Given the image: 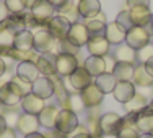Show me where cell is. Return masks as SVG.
<instances>
[{"label":"cell","mask_w":153,"mask_h":138,"mask_svg":"<svg viewBox=\"0 0 153 138\" xmlns=\"http://www.w3.org/2000/svg\"><path fill=\"white\" fill-rule=\"evenodd\" d=\"M34 50L38 54H59V42L47 30L34 32Z\"/></svg>","instance_id":"obj_1"},{"label":"cell","mask_w":153,"mask_h":138,"mask_svg":"<svg viewBox=\"0 0 153 138\" xmlns=\"http://www.w3.org/2000/svg\"><path fill=\"white\" fill-rule=\"evenodd\" d=\"M30 13L42 28L47 30V23L51 21L52 16H56L54 15V13H56V8H54V5H52L51 0H36V2L31 5Z\"/></svg>","instance_id":"obj_2"},{"label":"cell","mask_w":153,"mask_h":138,"mask_svg":"<svg viewBox=\"0 0 153 138\" xmlns=\"http://www.w3.org/2000/svg\"><path fill=\"white\" fill-rule=\"evenodd\" d=\"M76 127H78V115H76L75 112L68 111V109H60L54 128H56L60 135L67 137V135H70V133L75 132Z\"/></svg>","instance_id":"obj_3"},{"label":"cell","mask_w":153,"mask_h":138,"mask_svg":"<svg viewBox=\"0 0 153 138\" xmlns=\"http://www.w3.org/2000/svg\"><path fill=\"white\" fill-rule=\"evenodd\" d=\"M78 59H80V55H72V54H67V52L57 54V57H56V72H57V75L62 77V78H68L76 68L80 67Z\"/></svg>","instance_id":"obj_4"},{"label":"cell","mask_w":153,"mask_h":138,"mask_svg":"<svg viewBox=\"0 0 153 138\" xmlns=\"http://www.w3.org/2000/svg\"><path fill=\"white\" fill-rule=\"evenodd\" d=\"M25 97V93L20 89V86L15 81H5V85L0 88V103L2 106H16Z\"/></svg>","instance_id":"obj_5"},{"label":"cell","mask_w":153,"mask_h":138,"mask_svg":"<svg viewBox=\"0 0 153 138\" xmlns=\"http://www.w3.org/2000/svg\"><path fill=\"white\" fill-rule=\"evenodd\" d=\"M150 32H148L145 28L142 26H134L132 30L127 31V36H126V44H129L132 49L135 50H140L142 47H145L147 44H150Z\"/></svg>","instance_id":"obj_6"},{"label":"cell","mask_w":153,"mask_h":138,"mask_svg":"<svg viewBox=\"0 0 153 138\" xmlns=\"http://www.w3.org/2000/svg\"><path fill=\"white\" fill-rule=\"evenodd\" d=\"M122 125V117L116 112H108L100 117V132L101 135H117Z\"/></svg>","instance_id":"obj_7"},{"label":"cell","mask_w":153,"mask_h":138,"mask_svg":"<svg viewBox=\"0 0 153 138\" xmlns=\"http://www.w3.org/2000/svg\"><path fill=\"white\" fill-rule=\"evenodd\" d=\"M80 96H82V101L85 104V107L93 109V107H100L104 101V93L94 85V81L91 85H88L85 89L80 91Z\"/></svg>","instance_id":"obj_8"},{"label":"cell","mask_w":153,"mask_h":138,"mask_svg":"<svg viewBox=\"0 0 153 138\" xmlns=\"http://www.w3.org/2000/svg\"><path fill=\"white\" fill-rule=\"evenodd\" d=\"M65 39L80 49V47L86 46V42H88V39H90V32H88V30H86L85 24L80 23V21H76V23L70 24V30H68L67 38Z\"/></svg>","instance_id":"obj_9"},{"label":"cell","mask_w":153,"mask_h":138,"mask_svg":"<svg viewBox=\"0 0 153 138\" xmlns=\"http://www.w3.org/2000/svg\"><path fill=\"white\" fill-rule=\"evenodd\" d=\"M70 21L67 18L60 16V15H56L51 18V21L47 23V31L54 36V39L57 41H62V39L67 38V32L70 30Z\"/></svg>","instance_id":"obj_10"},{"label":"cell","mask_w":153,"mask_h":138,"mask_svg":"<svg viewBox=\"0 0 153 138\" xmlns=\"http://www.w3.org/2000/svg\"><path fill=\"white\" fill-rule=\"evenodd\" d=\"M86 49H88L90 55L106 57L111 50V44L104 38V34H96V36H90L88 42H86Z\"/></svg>","instance_id":"obj_11"},{"label":"cell","mask_w":153,"mask_h":138,"mask_svg":"<svg viewBox=\"0 0 153 138\" xmlns=\"http://www.w3.org/2000/svg\"><path fill=\"white\" fill-rule=\"evenodd\" d=\"M93 81H94L93 77L85 70V67H83V65H80V67L76 68L74 73L68 77V83H70V86L75 89L76 93H80L82 89H85L86 86L91 85Z\"/></svg>","instance_id":"obj_12"},{"label":"cell","mask_w":153,"mask_h":138,"mask_svg":"<svg viewBox=\"0 0 153 138\" xmlns=\"http://www.w3.org/2000/svg\"><path fill=\"white\" fill-rule=\"evenodd\" d=\"M135 93H137V89L132 81H117L114 91H112V96H114V99L117 103L126 104L135 96Z\"/></svg>","instance_id":"obj_13"},{"label":"cell","mask_w":153,"mask_h":138,"mask_svg":"<svg viewBox=\"0 0 153 138\" xmlns=\"http://www.w3.org/2000/svg\"><path fill=\"white\" fill-rule=\"evenodd\" d=\"M126 36H127V30H124L117 21H112L106 26L104 31V38L108 39V42L111 46H121L126 42Z\"/></svg>","instance_id":"obj_14"},{"label":"cell","mask_w":153,"mask_h":138,"mask_svg":"<svg viewBox=\"0 0 153 138\" xmlns=\"http://www.w3.org/2000/svg\"><path fill=\"white\" fill-rule=\"evenodd\" d=\"M39 127H41V125H39L38 115L26 114V112H23V114L20 115V119H18V123H16V130H18V132H20L23 137L30 135V133L38 132Z\"/></svg>","instance_id":"obj_15"},{"label":"cell","mask_w":153,"mask_h":138,"mask_svg":"<svg viewBox=\"0 0 153 138\" xmlns=\"http://www.w3.org/2000/svg\"><path fill=\"white\" fill-rule=\"evenodd\" d=\"M31 93L36 94L41 99H49L54 96V88H52V81L49 77H39L36 81H33L31 86Z\"/></svg>","instance_id":"obj_16"},{"label":"cell","mask_w":153,"mask_h":138,"mask_svg":"<svg viewBox=\"0 0 153 138\" xmlns=\"http://www.w3.org/2000/svg\"><path fill=\"white\" fill-rule=\"evenodd\" d=\"M56 54H39L36 60V67L39 70V75L42 77H52L56 75Z\"/></svg>","instance_id":"obj_17"},{"label":"cell","mask_w":153,"mask_h":138,"mask_svg":"<svg viewBox=\"0 0 153 138\" xmlns=\"http://www.w3.org/2000/svg\"><path fill=\"white\" fill-rule=\"evenodd\" d=\"M59 111H60V109L57 107L56 104H49V106H46V107L38 114L39 125L44 127V128H47V130L54 128V127H56L57 115H59Z\"/></svg>","instance_id":"obj_18"},{"label":"cell","mask_w":153,"mask_h":138,"mask_svg":"<svg viewBox=\"0 0 153 138\" xmlns=\"http://www.w3.org/2000/svg\"><path fill=\"white\" fill-rule=\"evenodd\" d=\"M21 109H23V112H26V114H33V115H38L39 112L42 111V109L46 107V101L41 99V97H38L36 94H26V96L21 99Z\"/></svg>","instance_id":"obj_19"},{"label":"cell","mask_w":153,"mask_h":138,"mask_svg":"<svg viewBox=\"0 0 153 138\" xmlns=\"http://www.w3.org/2000/svg\"><path fill=\"white\" fill-rule=\"evenodd\" d=\"M86 26V30H88L90 36H96V34H104V31H106V15H104L103 12H100L98 15H94L91 18H86L85 23H83Z\"/></svg>","instance_id":"obj_20"},{"label":"cell","mask_w":153,"mask_h":138,"mask_svg":"<svg viewBox=\"0 0 153 138\" xmlns=\"http://www.w3.org/2000/svg\"><path fill=\"white\" fill-rule=\"evenodd\" d=\"M112 55H114L116 62H124V63H132L135 65L137 63V50L132 49L129 44H121V46H116L114 52H112Z\"/></svg>","instance_id":"obj_21"},{"label":"cell","mask_w":153,"mask_h":138,"mask_svg":"<svg viewBox=\"0 0 153 138\" xmlns=\"http://www.w3.org/2000/svg\"><path fill=\"white\" fill-rule=\"evenodd\" d=\"M83 67H85V70L88 72L93 78L106 73V62H104V57H96V55L86 57L85 62H83Z\"/></svg>","instance_id":"obj_22"},{"label":"cell","mask_w":153,"mask_h":138,"mask_svg":"<svg viewBox=\"0 0 153 138\" xmlns=\"http://www.w3.org/2000/svg\"><path fill=\"white\" fill-rule=\"evenodd\" d=\"M132 83L138 88H153V77L145 70L143 63H135V70H134Z\"/></svg>","instance_id":"obj_23"},{"label":"cell","mask_w":153,"mask_h":138,"mask_svg":"<svg viewBox=\"0 0 153 138\" xmlns=\"http://www.w3.org/2000/svg\"><path fill=\"white\" fill-rule=\"evenodd\" d=\"M13 47L18 50H33L34 49V32L30 30H23L15 32Z\"/></svg>","instance_id":"obj_24"},{"label":"cell","mask_w":153,"mask_h":138,"mask_svg":"<svg viewBox=\"0 0 153 138\" xmlns=\"http://www.w3.org/2000/svg\"><path fill=\"white\" fill-rule=\"evenodd\" d=\"M16 77L26 80V81H36L39 78V70L36 67V62H20L16 67Z\"/></svg>","instance_id":"obj_25"},{"label":"cell","mask_w":153,"mask_h":138,"mask_svg":"<svg viewBox=\"0 0 153 138\" xmlns=\"http://www.w3.org/2000/svg\"><path fill=\"white\" fill-rule=\"evenodd\" d=\"M129 12H130V16H132L134 26L145 28L147 24H150V20L153 15L150 12V7H134V8H129Z\"/></svg>","instance_id":"obj_26"},{"label":"cell","mask_w":153,"mask_h":138,"mask_svg":"<svg viewBox=\"0 0 153 138\" xmlns=\"http://www.w3.org/2000/svg\"><path fill=\"white\" fill-rule=\"evenodd\" d=\"M76 8H78V15L86 20L101 12V3L100 0H78Z\"/></svg>","instance_id":"obj_27"},{"label":"cell","mask_w":153,"mask_h":138,"mask_svg":"<svg viewBox=\"0 0 153 138\" xmlns=\"http://www.w3.org/2000/svg\"><path fill=\"white\" fill-rule=\"evenodd\" d=\"M140 132L135 127V117L134 114H129L127 117H122V125L117 132V138H138Z\"/></svg>","instance_id":"obj_28"},{"label":"cell","mask_w":153,"mask_h":138,"mask_svg":"<svg viewBox=\"0 0 153 138\" xmlns=\"http://www.w3.org/2000/svg\"><path fill=\"white\" fill-rule=\"evenodd\" d=\"M28 15H30V13H26V12L13 13V15H8V18L5 20V23H2V24H5L8 30H12L15 32L28 30Z\"/></svg>","instance_id":"obj_29"},{"label":"cell","mask_w":153,"mask_h":138,"mask_svg":"<svg viewBox=\"0 0 153 138\" xmlns=\"http://www.w3.org/2000/svg\"><path fill=\"white\" fill-rule=\"evenodd\" d=\"M134 70H135V65L117 62L114 70H112V75H114V78L117 80V81H132Z\"/></svg>","instance_id":"obj_30"},{"label":"cell","mask_w":153,"mask_h":138,"mask_svg":"<svg viewBox=\"0 0 153 138\" xmlns=\"http://www.w3.org/2000/svg\"><path fill=\"white\" fill-rule=\"evenodd\" d=\"M116 83H117V80L114 78L112 73H109V72H106V73H103V75H100V77L94 78V85H96L104 94L114 91Z\"/></svg>","instance_id":"obj_31"},{"label":"cell","mask_w":153,"mask_h":138,"mask_svg":"<svg viewBox=\"0 0 153 138\" xmlns=\"http://www.w3.org/2000/svg\"><path fill=\"white\" fill-rule=\"evenodd\" d=\"M51 78V81H52V88H54V96L57 97V101H59L60 104H64V101L68 97V93L67 91V88H65V85H64V78L59 77V75H52V77H49Z\"/></svg>","instance_id":"obj_32"},{"label":"cell","mask_w":153,"mask_h":138,"mask_svg":"<svg viewBox=\"0 0 153 138\" xmlns=\"http://www.w3.org/2000/svg\"><path fill=\"white\" fill-rule=\"evenodd\" d=\"M62 109H68V111L75 112V114H78V112L85 111V104H83L82 101V96H80V93H72L68 94V97L64 101V104H62Z\"/></svg>","instance_id":"obj_33"},{"label":"cell","mask_w":153,"mask_h":138,"mask_svg":"<svg viewBox=\"0 0 153 138\" xmlns=\"http://www.w3.org/2000/svg\"><path fill=\"white\" fill-rule=\"evenodd\" d=\"M143 107H147V97L142 93H135V96H134L129 103L124 104V109H126L129 114H138Z\"/></svg>","instance_id":"obj_34"},{"label":"cell","mask_w":153,"mask_h":138,"mask_svg":"<svg viewBox=\"0 0 153 138\" xmlns=\"http://www.w3.org/2000/svg\"><path fill=\"white\" fill-rule=\"evenodd\" d=\"M135 127L140 133H153V114L135 115Z\"/></svg>","instance_id":"obj_35"},{"label":"cell","mask_w":153,"mask_h":138,"mask_svg":"<svg viewBox=\"0 0 153 138\" xmlns=\"http://www.w3.org/2000/svg\"><path fill=\"white\" fill-rule=\"evenodd\" d=\"M5 107V111L3 112H0V115H2L3 119H5V122H7V125L10 127V128H16V123H18V119H20V112L15 109V106H3Z\"/></svg>","instance_id":"obj_36"},{"label":"cell","mask_w":153,"mask_h":138,"mask_svg":"<svg viewBox=\"0 0 153 138\" xmlns=\"http://www.w3.org/2000/svg\"><path fill=\"white\" fill-rule=\"evenodd\" d=\"M15 31L8 30L5 24H0V47H13Z\"/></svg>","instance_id":"obj_37"},{"label":"cell","mask_w":153,"mask_h":138,"mask_svg":"<svg viewBox=\"0 0 153 138\" xmlns=\"http://www.w3.org/2000/svg\"><path fill=\"white\" fill-rule=\"evenodd\" d=\"M59 15L60 16H64V18H67L70 23H76V18H78V8H76V3H68L67 7H65L64 10H60L59 12Z\"/></svg>","instance_id":"obj_38"},{"label":"cell","mask_w":153,"mask_h":138,"mask_svg":"<svg viewBox=\"0 0 153 138\" xmlns=\"http://www.w3.org/2000/svg\"><path fill=\"white\" fill-rule=\"evenodd\" d=\"M3 2H5L10 15H13V13H23L28 8L26 0H3Z\"/></svg>","instance_id":"obj_39"},{"label":"cell","mask_w":153,"mask_h":138,"mask_svg":"<svg viewBox=\"0 0 153 138\" xmlns=\"http://www.w3.org/2000/svg\"><path fill=\"white\" fill-rule=\"evenodd\" d=\"M116 21H117L119 24L124 28V30H132L134 28V21H132V16H130V12L129 8H124L121 13L117 15V18H116Z\"/></svg>","instance_id":"obj_40"},{"label":"cell","mask_w":153,"mask_h":138,"mask_svg":"<svg viewBox=\"0 0 153 138\" xmlns=\"http://www.w3.org/2000/svg\"><path fill=\"white\" fill-rule=\"evenodd\" d=\"M153 57V42L150 44H147L145 47H142L140 50H137V60L140 62V63H145L148 59H152Z\"/></svg>","instance_id":"obj_41"},{"label":"cell","mask_w":153,"mask_h":138,"mask_svg":"<svg viewBox=\"0 0 153 138\" xmlns=\"http://www.w3.org/2000/svg\"><path fill=\"white\" fill-rule=\"evenodd\" d=\"M59 42V54L60 52H67V54H72V55H80L78 52V47H75L72 42H68L67 39H62V41H57Z\"/></svg>","instance_id":"obj_42"},{"label":"cell","mask_w":153,"mask_h":138,"mask_svg":"<svg viewBox=\"0 0 153 138\" xmlns=\"http://www.w3.org/2000/svg\"><path fill=\"white\" fill-rule=\"evenodd\" d=\"M12 81H15L18 86H20V89L21 91L25 93V96H26V94H30L31 93V86H33V83H30V81H26V80H23V78H20V77H13L12 78Z\"/></svg>","instance_id":"obj_43"},{"label":"cell","mask_w":153,"mask_h":138,"mask_svg":"<svg viewBox=\"0 0 153 138\" xmlns=\"http://www.w3.org/2000/svg\"><path fill=\"white\" fill-rule=\"evenodd\" d=\"M126 5H127V8H134V7H150V0H127Z\"/></svg>","instance_id":"obj_44"},{"label":"cell","mask_w":153,"mask_h":138,"mask_svg":"<svg viewBox=\"0 0 153 138\" xmlns=\"http://www.w3.org/2000/svg\"><path fill=\"white\" fill-rule=\"evenodd\" d=\"M72 138H93L91 135H90V132L86 128H83V127H76V130L74 132V135H72Z\"/></svg>","instance_id":"obj_45"},{"label":"cell","mask_w":153,"mask_h":138,"mask_svg":"<svg viewBox=\"0 0 153 138\" xmlns=\"http://www.w3.org/2000/svg\"><path fill=\"white\" fill-rule=\"evenodd\" d=\"M104 62H106V72H109V73H112V70H114V67H116V59H114V55L112 54H108L106 57H104Z\"/></svg>","instance_id":"obj_46"},{"label":"cell","mask_w":153,"mask_h":138,"mask_svg":"<svg viewBox=\"0 0 153 138\" xmlns=\"http://www.w3.org/2000/svg\"><path fill=\"white\" fill-rule=\"evenodd\" d=\"M52 2V5H54V8H56V12L59 13L60 10H64L65 7L68 5V3H72L74 0H51Z\"/></svg>","instance_id":"obj_47"},{"label":"cell","mask_w":153,"mask_h":138,"mask_svg":"<svg viewBox=\"0 0 153 138\" xmlns=\"http://www.w3.org/2000/svg\"><path fill=\"white\" fill-rule=\"evenodd\" d=\"M8 15H10V12H8V8H7L5 2L0 0V24L5 23V20L8 18Z\"/></svg>","instance_id":"obj_48"},{"label":"cell","mask_w":153,"mask_h":138,"mask_svg":"<svg viewBox=\"0 0 153 138\" xmlns=\"http://www.w3.org/2000/svg\"><path fill=\"white\" fill-rule=\"evenodd\" d=\"M0 138H16V132H15V128H7L3 133H0Z\"/></svg>","instance_id":"obj_49"},{"label":"cell","mask_w":153,"mask_h":138,"mask_svg":"<svg viewBox=\"0 0 153 138\" xmlns=\"http://www.w3.org/2000/svg\"><path fill=\"white\" fill-rule=\"evenodd\" d=\"M143 65H145V70H147L148 73H150L152 77H153V57H152V59H148Z\"/></svg>","instance_id":"obj_50"},{"label":"cell","mask_w":153,"mask_h":138,"mask_svg":"<svg viewBox=\"0 0 153 138\" xmlns=\"http://www.w3.org/2000/svg\"><path fill=\"white\" fill-rule=\"evenodd\" d=\"M5 73H7V62L0 57V78H2Z\"/></svg>","instance_id":"obj_51"},{"label":"cell","mask_w":153,"mask_h":138,"mask_svg":"<svg viewBox=\"0 0 153 138\" xmlns=\"http://www.w3.org/2000/svg\"><path fill=\"white\" fill-rule=\"evenodd\" d=\"M7 128H8V125H7L5 119H3L2 115H0V133H3V132H5Z\"/></svg>","instance_id":"obj_52"},{"label":"cell","mask_w":153,"mask_h":138,"mask_svg":"<svg viewBox=\"0 0 153 138\" xmlns=\"http://www.w3.org/2000/svg\"><path fill=\"white\" fill-rule=\"evenodd\" d=\"M25 138H46V135H42V133H39V132H34V133H30V135H26Z\"/></svg>","instance_id":"obj_53"},{"label":"cell","mask_w":153,"mask_h":138,"mask_svg":"<svg viewBox=\"0 0 153 138\" xmlns=\"http://www.w3.org/2000/svg\"><path fill=\"white\" fill-rule=\"evenodd\" d=\"M138 138H153V133H140Z\"/></svg>","instance_id":"obj_54"},{"label":"cell","mask_w":153,"mask_h":138,"mask_svg":"<svg viewBox=\"0 0 153 138\" xmlns=\"http://www.w3.org/2000/svg\"><path fill=\"white\" fill-rule=\"evenodd\" d=\"M34 2H36V0H26V7H28V8H31V5H33Z\"/></svg>","instance_id":"obj_55"},{"label":"cell","mask_w":153,"mask_h":138,"mask_svg":"<svg viewBox=\"0 0 153 138\" xmlns=\"http://www.w3.org/2000/svg\"><path fill=\"white\" fill-rule=\"evenodd\" d=\"M100 138H117V135H101Z\"/></svg>","instance_id":"obj_56"},{"label":"cell","mask_w":153,"mask_h":138,"mask_svg":"<svg viewBox=\"0 0 153 138\" xmlns=\"http://www.w3.org/2000/svg\"><path fill=\"white\" fill-rule=\"evenodd\" d=\"M150 30H152V36H153V15H152V20H150Z\"/></svg>","instance_id":"obj_57"},{"label":"cell","mask_w":153,"mask_h":138,"mask_svg":"<svg viewBox=\"0 0 153 138\" xmlns=\"http://www.w3.org/2000/svg\"><path fill=\"white\" fill-rule=\"evenodd\" d=\"M3 85H5V81H2V80H0V88H2Z\"/></svg>","instance_id":"obj_58"},{"label":"cell","mask_w":153,"mask_h":138,"mask_svg":"<svg viewBox=\"0 0 153 138\" xmlns=\"http://www.w3.org/2000/svg\"><path fill=\"white\" fill-rule=\"evenodd\" d=\"M59 138H67V137H64V135H60V137H59Z\"/></svg>","instance_id":"obj_59"},{"label":"cell","mask_w":153,"mask_h":138,"mask_svg":"<svg viewBox=\"0 0 153 138\" xmlns=\"http://www.w3.org/2000/svg\"><path fill=\"white\" fill-rule=\"evenodd\" d=\"M0 109H2V103H0Z\"/></svg>","instance_id":"obj_60"}]
</instances>
